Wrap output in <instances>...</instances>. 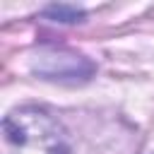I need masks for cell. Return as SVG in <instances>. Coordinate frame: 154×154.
<instances>
[{
    "label": "cell",
    "instance_id": "obj_1",
    "mask_svg": "<svg viewBox=\"0 0 154 154\" xmlns=\"http://www.w3.org/2000/svg\"><path fill=\"white\" fill-rule=\"evenodd\" d=\"M7 154H96V132L77 130L65 113L46 106H19L2 120Z\"/></svg>",
    "mask_w": 154,
    "mask_h": 154
},
{
    "label": "cell",
    "instance_id": "obj_2",
    "mask_svg": "<svg viewBox=\"0 0 154 154\" xmlns=\"http://www.w3.org/2000/svg\"><path fill=\"white\" fill-rule=\"evenodd\" d=\"M31 70L41 77V79H53V82H87L94 75V63L87 60L79 53L65 51V48H53V51H43L41 55L34 58Z\"/></svg>",
    "mask_w": 154,
    "mask_h": 154
},
{
    "label": "cell",
    "instance_id": "obj_3",
    "mask_svg": "<svg viewBox=\"0 0 154 154\" xmlns=\"http://www.w3.org/2000/svg\"><path fill=\"white\" fill-rule=\"evenodd\" d=\"M43 17L53 19V22H60V24H75V22H82L84 10L72 7V5H48L43 10Z\"/></svg>",
    "mask_w": 154,
    "mask_h": 154
}]
</instances>
